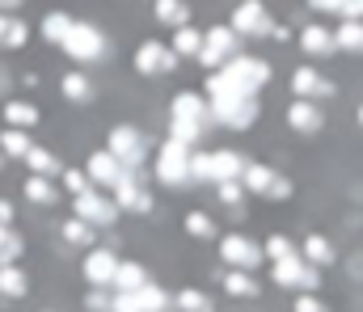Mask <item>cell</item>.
<instances>
[{
    "label": "cell",
    "mask_w": 363,
    "mask_h": 312,
    "mask_svg": "<svg viewBox=\"0 0 363 312\" xmlns=\"http://www.w3.org/2000/svg\"><path fill=\"white\" fill-rule=\"evenodd\" d=\"M17 253H21V241H17V232L0 224V266H13V262H17Z\"/></svg>",
    "instance_id": "8d00e7d4"
},
{
    "label": "cell",
    "mask_w": 363,
    "mask_h": 312,
    "mask_svg": "<svg viewBox=\"0 0 363 312\" xmlns=\"http://www.w3.org/2000/svg\"><path fill=\"white\" fill-rule=\"evenodd\" d=\"M271 279L279 287H317L321 283V270H313L304 258H287V262H274Z\"/></svg>",
    "instance_id": "5bb4252c"
},
{
    "label": "cell",
    "mask_w": 363,
    "mask_h": 312,
    "mask_svg": "<svg viewBox=\"0 0 363 312\" xmlns=\"http://www.w3.org/2000/svg\"><path fill=\"white\" fill-rule=\"evenodd\" d=\"M241 195H245L241 182H220V199H224V203H241Z\"/></svg>",
    "instance_id": "b9f144b4"
},
{
    "label": "cell",
    "mask_w": 363,
    "mask_h": 312,
    "mask_svg": "<svg viewBox=\"0 0 363 312\" xmlns=\"http://www.w3.org/2000/svg\"><path fill=\"white\" fill-rule=\"evenodd\" d=\"M224 291H228V296H258V283H254V275H245V270H228V275H224Z\"/></svg>",
    "instance_id": "1f68e13d"
},
{
    "label": "cell",
    "mask_w": 363,
    "mask_h": 312,
    "mask_svg": "<svg viewBox=\"0 0 363 312\" xmlns=\"http://www.w3.org/2000/svg\"><path fill=\"white\" fill-rule=\"evenodd\" d=\"M296 312H325V304H321L317 296H300V300H296Z\"/></svg>",
    "instance_id": "7bdbcfd3"
},
{
    "label": "cell",
    "mask_w": 363,
    "mask_h": 312,
    "mask_svg": "<svg viewBox=\"0 0 363 312\" xmlns=\"http://www.w3.org/2000/svg\"><path fill=\"white\" fill-rule=\"evenodd\" d=\"M30 148H34V144H30L26 131H4V135H0V152H4V156H21V161H26Z\"/></svg>",
    "instance_id": "d6a6232c"
},
{
    "label": "cell",
    "mask_w": 363,
    "mask_h": 312,
    "mask_svg": "<svg viewBox=\"0 0 363 312\" xmlns=\"http://www.w3.org/2000/svg\"><path fill=\"white\" fill-rule=\"evenodd\" d=\"M106 152L131 173L140 161H144V139H140V131L135 127H110V144H106Z\"/></svg>",
    "instance_id": "ba28073f"
},
{
    "label": "cell",
    "mask_w": 363,
    "mask_h": 312,
    "mask_svg": "<svg viewBox=\"0 0 363 312\" xmlns=\"http://www.w3.org/2000/svg\"><path fill=\"white\" fill-rule=\"evenodd\" d=\"M157 178L165 186H186L190 182V148L178 139H165L157 152Z\"/></svg>",
    "instance_id": "277c9868"
},
{
    "label": "cell",
    "mask_w": 363,
    "mask_h": 312,
    "mask_svg": "<svg viewBox=\"0 0 363 312\" xmlns=\"http://www.w3.org/2000/svg\"><path fill=\"white\" fill-rule=\"evenodd\" d=\"M26 199L38 203V207H55V203H60V195H55V186H51L47 178H30V182H26Z\"/></svg>",
    "instance_id": "f1b7e54d"
},
{
    "label": "cell",
    "mask_w": 363,
    "mask_h": 312,
    "mask_svg": "<svg viewBox=\"0 0 363 312\" xmlns=\"http://www.w3.org/2000/svg\"><path fill=\"white\" fill-rule=\"evenodd\" d=\"M178 308L182 312H211V308H207V296H203V291H194V287L178 291Z\"/></svg>",
    "instance_id": "ab89813d"
},
{
    "label": "cell",
    "mask_w": 363,
    "mask_h": 312,
    "mask_svg": "<svg viewBox=\"0 0 363 312\" xmlns=\"http://www.w3.org/2000/svg\"><path fill=\"white\" fill-rule=\"evenodd\" d=\"M127 296H131V308L135 312H165V304H169V296L157 283H144L140 291H127Z\"/></svg>",
    "instance_id": "44dd1931"
},
{
    "label": "cell",
    "mask_w": 363,
    "mask_h": 312,
    "mask_svg": "<svg viewBox=\"0 0 363 312\" xmlns=\"http://www.w3.org/2000/svg\"><path fill=\"white\" fill-rule=\"evenodd\" d=\"M304 262H308L313 270H317V266H330V262H334V245H330L325 236L313 232V236L304 241Z\"/></svg>",
    "instance_id": "484cf974"
},
{
    "label": "cell",
    "mask_w": 363,
    "mask_h": 312,
    "mask_svg": "<svg viewBox=\"0 0 363 312\" xmlns=\"http://www.w3.org/2000/svg\"><path fill=\"white\" fill-rule=\"evenodd\" d=\"M291 89H296V102H313V105H317V98H330V93H334V85H330L317 68H300V72L291 76Z\"/></svg>",
    "instance_id": "9a60e30c"
},
{
    "label": "cell",
    "mask_w": 363,
    "mask_h": 312,
    "mask_svg": "<svg viewBox=\"0 0 363 312\" xmlns=\"http://www.w3.org/2000/svg\"><path fill=\"white\" fill-rule=\"evenodd\" d=\"M241 169H245V156L233 152V148H220V152H190V182H241Z\"/></svg>",
    "instance_id": "3957f363"
},
{
    "label": "cell",
    "mask_w": 363,
    "mask_h": 312,
    "mask_svg": "<svg viewBox=\"0 0 363 312\" xmlns=\"http://www.w3.org/2000/svg\"><path fill=\"white\" fill-rule=\"evenodd\" d=\"M359 122H363V105H359Z\"/></svg>",
    "instance_id": "bcb514c9"
},
{
    "label": "cell",
    "mask_w": 363,
    "mask_h": 312,
    "mask_svg": "<svg viewBox=\"0 0 363 312\" xmlns=\"http://www.w3.org/2000/svg\"><path fill=\"white\" fill-rule=\"evenodd\" d=\"M4 122H9V131H30L34 122H38V110L30 102H4Z\"/></svg>",
    "instance_id": "603a6c76"
},
{
    "label": "cell",
    "mask_w": 363,
    "mask_h": 312,
    "mask_svg": "<svg viewBox=\"0 0 363 312\" xmlns=\"http://www.w3.org/2000/svg\"><path fill=\"white\" fill-rule=\"evenodd\" d=\"M85 178H89V182H97V186H110V190H114V186L127 178V169H123V165H118V161L101 148V152H93V156H89V173H85Z\"/></svg>",
    "instance_id": "e0dca14e"
},
{
    "label": "cell",
    "mask_w": 363,
    "mask_h": 312,
    "mask_svg": "<svg viewBox=\"0 0 363 312\" xmlns=\"http://www.w3.org/2000/svg\"><path fill=\"white\" fill-rule=\"evenodd\" d=\"M26 275L17 270V266H0V296H13V300H21L26 296Z\"/></svg>",
    "instance_id": "f546056e"
},
{
    "label": "cell",
    "mask_w": 363,
    "mask_h": 312,
    "mask_svg": "<svg viewBox=\"0 0 363 312\" xmlns=\"http://www.w3.org/2000/svg\"><path fill=\"white\" fill-rule=\"evenodd\" d=\"M233 51H237V34H233L228 25H211V30H203L199 59H203L207 68H224V64L233 59Z\"/></svg>",
    "instance_id": "52a82bcc"
},
{
    "label": "cell",
    "mask_w": 363,
    "mask_h": 312,
    "mask_svg": "<svg viewBox=\"0 0 363 312\" xmlns=\"http://www.w3.org/2000/svg\"><path fill=\"white\" fill-rule=\"evenodd\" d=\"M207 118H216L224 127H250L258 118V102L254 98H216V102H207Z\"/></svg>",
    "instance_id": "9c48e42d"
},
{
    "label": "cell",
    "mask_w": 363,
    "mask_h": 312,
    "mask_svg": "<svg viewBox=\"0 0 363 312\" xmlns=\"http://www.w3.org/2000/svg\"><path fill=\"white\" fill-rule=\"evenodd\" d=\"M26 165L34 169V178H47V182H51V173H60V161H55V152H47V148H30V152H26Z\"/></svg>",
    "instance_id": "4316f807"
},
{
    "label": "cell",
    "mask_w": 363,
    "mask_h": 312,
    "mask_svg": "<svg viewBox=\"0 0 363 312\" xmlns=\"http://www.w3.org/2000/svg\"><path fill=\"white\" fill-rule=\"evenodd\" d=\"M72 13H47L43 17V38L47 42H55V47H64V38H68V30H72Z\"/></svg>",
    "instance_id": "cb8c5ba5"
},
{
    "label": "cell",
    "mask_w": 363,
    "mask_h": 312,
    "mask_svg": "<svg viewBox=\"0 0 363 312\" xmlns=\"http://www.w3.org/2000/svg\"><path fill=\"white\" fill-rule=\"evenodd\" d=\"M262 258H274V262H287V258H296V245L283 236V232H274L267 236V245H262Z\"/></svg>",
    "instance_id": "e575fe53"
},
{
    "label": "cell",
    "mask_w": 363,
    "mask_h": 312,
    "mask_svg": "<svg viewBox=\"0 0 363 312\" xmlns=\"http://www.w3.org/2000/svg\"><path fill=\"white\" fill-rule=\"evenodd\" d=\"M300 47H304L308 55H330V51H334V34H330V25H321V21L304 25V30H300Z\"/></svg>",
    "instance_id": "ffe728a7"
},
{
    "label": "cell",
    "mask_w": 363,
    "mask_h": 312,
    "mask_svg": "<svg viewBox=\"0 0 363 312\" xmlns=\"http://www.w3.org/2000/svg\"><path fill=\"white\" fill-rule=\"evenodd\" d=\"M178 68V55L165 47V42H157V38H148V42H140V51H135V72H174Z\"/></svg>",
    "instance_id": "4fadbf2b"
},
{
    "label": "cell",
    "mask_w": 363,
    "mask_h": 312,
    "mask_svg": "<svg viewBox=\"0 0 363 312\" xmlns=\"http://www.w3.org/2000/svg\"><path fill=\"white\" fill-rule=\"evenodd\" d=\"M114 207H127V211H152V195L127 173L118 186H114Z\"/></svg>",
    "instance_id": "ac0fdd59"
},
{
    "label": "cell",
    "mask_w": 363,
    "mask_h": 312,
    "mask_svg": "<svg viewBox=\"0 0 363 312\" xmlns=\"http://www.w3.org/2000/svg\"><path fill=\"white\" fill-rule=\"evenodd\" d=\"M148 283V270L140 266V262H118V270H114V291H140Z\"/></svg>",
    "instance_id": "7402d4cb"
},
{
    "label": "cell",
    "mask_w": 363,
    "mask_h": 312,
    "mask_svg": "<svg viewBox=\"0 0 363 312\" xmlns=\"http://www.w3.org/2000/svg\"><path fill=\"white\" fill-rule=\"evenodd\" d=\"M220 258L233 266V270H254L258 262H262V249L250 241V236H241V232H233V236H220Z\"/></svg>",
    "instance_id": "8fae6325"
},
{
    "label": "cell",
    "mask_w": 363,
    "mask_h": 312,
    "mask_svg": "<svg viewBox=\"0 0 363 312\" xmlns=\"http://www.w3.org/2000/svg\"><path fill=\"white\" fill-rule=\"evenodd\" d=\"M157 17H161V21H169L174 30L190 25V8H186V4H178V0H161V4H157Z\"/></svg>",
    "instance_id": "836d02e7"
},
{
    "label": "cell",
    "mask_w": 363,
    "mask_h": 312,
    "mask_svg": "<svg viewBox=\"0 0 363 312\" xmlns=\"http://www.w3.org/2000/svg\"><path fill=\"white\" fill-rule=\"evenodd\" d=\"M89 93L93 89L81 72H68V76H64V98H68V102H89Z\"/></svg>",
    "instance_id": "74e56055"
},
{
    "label": "cell",
    "mask_w": 363,
    "mask_h": 312,
    "mask_svg": "<svg viewBox=\"0 0 363 312\" xmlns=\"http://www.w3.org/2000/svg\"><path fill=\"white\" fill-rule=\"evenodd\" d=\"M186 232H190V236H199V241H211V236H216V224H211V215L190 211V215H186Z\"/></svg>",
    "instance_id": "d590c367"
},
{
    "label": "cell",
    "mask_w": 363,
    "mask_h": 312,
    "mask_svg": "<svg viewBox=\"0 0 363 312\" xmlns=\"http://www.w3.org/2000/svg\"><path fill=\"white\" fill-rule=\"evenodd\" d=\"M26 21H17V17H9V13H0V47H21L26 42Z\"/></svg>",
    "instance_id": "4dcf8cb0"
},
{
    "label": "cell",
    "mask_w": 363,
    "mask_h": 312,
    "mask_svg": "<svg viewBox=\"0 0 363 312\" xmlns=\"http://www.w3.org/2000/svg\"><path fill=\"white\" fill-rule=\"evenodd\" d=\"M287 122H291L300 135H317V131L325 127L321 110H317L313 102H291V105H287Z\"/></svg>",
    "instance_id": "d6986e66"
},
{
    "label": "cell",
    "mask_w": 363,
    "mask_h": 312,
    "mask_svg": "<svg viewBox=\"0 0 363 312\" xmlns=\"http://www.w3.org/2000/svg\"><path fill=\"white\" fill-rule=\"evenodd\" d=\"M64 51H68L72 59H81V64H93V59H101L106 38H101V30L89 25V21H72V30H68V38H64Z\"/></svg>",
    "instance_id": "5b68a950"
},
{
    "label": "cell",
    "mask_w": 363,
    "mask_h": 312,
    "mask_svg": "<svg viewBox=\"0 0 363 312\" xmlns=\"http://www.w3.org/2000/svg\"><path fill=\"white\" fill-rule=\"evenodd\" d=\"M118 215L114 207V199H106V195H97V190H85V195H77L72 199V219H81V224H110Z\"/></svg>",
    "instance_id": "7c38bea8"
},
{
    "label": "cell",
    "mask_w": 363,
    "mask_h": 312,
    "mask_svg": "<svg viewBox=\"0 0 363 312\" xmlns=\"http://www.w3.org/2000/svg\"><path fill=\"white\" fill-rule=\"evenodd\" d=\"M241 186H245L250 195H262V199H287V195H291V182L279 178L271 165H245V169H241Z\"/></svg>",
    "instance_id": "8992f818"
},
{
    "label": "cell",
    "mask_w": 363,
    "mask_h": 312,
    "mask_svg": "<svg viewBox=\"0 0 363 312\" xmlns=\"http://www.w3.org/2000/svg\"><path fill=\"white\" fill-rule=\"evenodd\" d=\"M9 219H13V203H4V199H0V224L9 228Z\"/></svg>",
    "instance_id": "f6af8a7d"
},
{
    "label": "cell",
    "mask_w": 363,
    "mask_h": 312,
    "mask_svg": "<svg viewBox=\"0 0 363 312\" xmlns=\"http://www.w3.org/2000/svg\"><path fill=\"white\" fill-rule=\"evenodd\" d=\"M334 34V51H363V21H342Z\"/></svg>",
    "instance_id": "d4e9b609"
},
{
    "label": "cell",
    "mask_w": 363,
    "mask_h": 312,
    "mask_svg": "<svg viewBox=\"0 0 363 312\" xmlns=\"http://www.w3.org/2000/svg\"><path fill=\"white\" fill-rule=\"evenodd\" d=\"M114 270H118L114 249H89V258H85V279H89L93 287H114Z\"/></svg>",
    "instance_id": "2e32d148"
},
{
    "label": "cell",
    "mask_w": 363,
    "mask_h": 312,
    "mask_svg": "<svg viewBox=\"0 0 363 312\" xmlns=\"http://www.w3.org/2000/svg\"><path fill=\"white\" fill-rule=\"evenodd\" d=\"M211 118H207V102L199 98V93H178L174 105H169V139H178V144H194L199 135H203V127H207Z\"/></svg>",
    "instance_id": "7a4b0ae2"
},
{
    "label": "cell",
    "mask_w": 363,
    "mask_h": 312,
    "mask_svg": "<svg viewBox=\"0 0 363 312\" xmlns=\"http://www.w3.org/2000/svg\"><path fill=\"white\" fill-rule=\"evenodd\" d=\"M199 47H203V30H194V25L174 30V42H169L174 55H199Z\"/></svg>",
    "instance_id": "83f0119b"
},
{
    "label": "cell",
    "mask_w": 363,
    "mask_h": 312,
    "mask_svg": "<svg viewBox=\"0 0 363 312\" xmlns=\"http://www.w3.org/2000/svg\"><path fill=\"white\" fill-rule=\"evenodd\" d=\"M228 30H233L237 38H241V34H250V38H271V34H274V21H271V13H267L258 0H250V4H241V8L233 13Z\"/></svg>",
    "instance_id": "30bf717a"
},
{
    "label": "cell",
    "mask_w": 363,
    "mask_h": 312,
    "mask_svg": "<svg viewBox=\"0 0 363 312\" xmlns=\"http://www.w3.org/2000/svg\"><path fill=\"white\" fill-rule=\"evenodd\" d=\"M89 308H93V312H110V296L93 291V296H89Z\"/></svg>",
    "instance_id": "ee69618b"
},
{
    "label": "cell",
    "mask_w": 363,
    "mask_h": 312,
    "mask_svg": "<svg viewBox=\"0 0 363 312\" xmlns=\"http://www.w3.org/2000/svg\"><path fill=\"white\" fill-rule=\"evenodd\" d=\"M60 173H64V186H68V190H72V199H77V195H85V190H89V178H85V173H81V169H60Z\"/></svg>",
    "instance_id": "60d3db41"
},
{
    "label": "cell",
    "mask_w": 363,
    "mask_h": 312,
    "mask_svg": "<svg viewBox=\"0 0 363 312\" xmlns=\"http://www.w3.org/2000/svg\"><path fill=\"white\" fill-rule=\"evenodd\" d=\"M64 241H68V245H93V228L81 224V219H68V224H64Z\"/></svg>",
    "instance_id": "f35d334b"
},
{
    "label": "cell",
    "mask_w": 363,
    "mask_h": 312,
    "mask_svg": "<svg viewBox=\"0 0 363 312\" xmlns=\"http://www.w3.org/2000/svg\"><path fill=\"white\" fill-rule=\"evenodd\" d=\"M267 81H271V64L267 59L233 55L224 68H216L207 76V102H216V98H254Z\"/></svg>",
    "instance_id": "6da1fadb"
}]
</instances>
